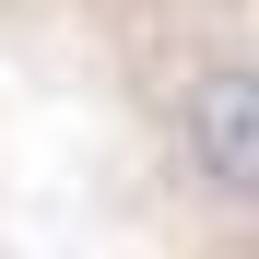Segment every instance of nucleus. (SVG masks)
I'll return each instance as SVG.
<instances>
[{
	"label": "nucleus",
	"instance_id": "nucleus-1",
	"mask_svg": "<svg viewBox=\"0 0 259 259\" xmlns=\"http://www.w3.org/2000/svg\"><path fill=\"white\" fill-rule=\"evenodd\" d=\"M165 165L200 224L259 236V35H200L165 71Z\"/></svg>",
	"mask_w": 259,
	"mask_h": 259
}]
</instances>
